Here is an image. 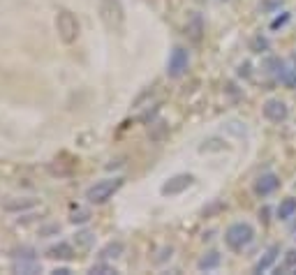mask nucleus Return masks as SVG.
<instances>
[{
	"instance_id": "nucleus-1",
	"label": "nucleus",
	"mask_w": 296,
	"mask_h": 275,
	"mask_svg": "<svg viewBox=\"0 0 296 275\" xmlns=\"http://www.w3.org/2000/svg\"><path fill=\"white\" fill-rule=\"evenodd\" d=\"M97 14H100V21L104 23V28L111 33H121L125 26V9H123L121 0H100Z\"/></svg>"
},
{
	"instance_id": "nucleus-2",
	"label": "nucleus",
	"mask_w": 296,
	"mask_h": 275,
	"mask_svg": "<svg viewBox=\"0 0 296 275\" xmlns=\"http://www.w3.org/2000/svg\"><path fill=\"white\" fill-rule=\"evenodd\" d=\"M123 178L121 176H114V178H102V181H97L95 185H90V188L86 190V202L93 204V206H100V204H107L111 197L118 192V190L123 188Z\"/></svg>"
},
{
	"instance_id": "nucleus-3",
	"label": "nucleus",
	"mask_w": 296,
	"mask_h": 275,
	"mask_svg": "<svg viewBox=\"0 0 296 275\" xmlns=\"http://www.w3.org/2000/svg\"><path fill=\"white\" fill-rule=\"evenodd\" d=\"M252 241H255V229H252V224H248V222H234V224L227 227V231H224L227 248L236 250V252L243 248H248Z\"/></svg>"
},
{
	"instance_id": "nucleus-4",
	"label": "nucleus",
	"mask_w": 296,
	"mask_h": 275,
	"mask_svg": "<svg viewBox=\"0 0 296 275\" xmlns=\"http://www.w3.org/2000/svg\"><path fill=\"white\" fill-rule=\"evenodd\" d=\"M56 28H58V37H61L65 44H72V42H76V37H79V21H76V16H74L70 9H61L58 12V16H56Z\"/></svg>"
},
{
	"instance_id": "nucleus-5",
	"label": "nucleus",
	"mask_w": 296,
	"mask_h": 275,
	"mask_svg": "<svg viewBox=\"0 0 296 275\" xmlns=\"http://www.w3.org/2000/svg\"><path fill=\"white\" fill-rule=\"evenodd\" d=\"M190 68V51L181 44H176L169 54V61H167V76L169 79H181L183 74L188 72Z\"/></svg>"
},
{
	"instance_id": "nucleus-6",
	"label": "nucleus",
	"mask_w": 296,
	"mask_h": 275,
	"mask_svg": "<svg viewBox=\"0 0 296 275\" xmlns=\"http://www.w3.org/2000/svg\"><path fill=\"white\" fill-rule=\"evenodd\" d=\"M14 273H42V264L37 262V257L30 252V250H21V252H14V264H12Z\"/></svg>"
},
{
	"instance_id": "nucleus-7",
	"label": "nucleus",
	"mask_w": 296,
	"mask_h": 275,
	"mask_svg": "<svg viewBox=\"0 0 296 275\" xmlns=\"http://www.w3.org/2000/svg\"><path fill=\"white\" fill-rule=\"evenodd\" d=\"M192 185H195V176L192 174H176L162 183L160 192L164 197H176V195H181V192H185L188 188H192Z\"/></svg>"
},
{
	"instance_id": "nucleus-8",
	"label": "nucleus",
	"mask_w": 296,
	"mask_h": 275,
	"mask_svg": "<svg viewBox=\"0 0 296 275\" xmlns=\"http://www.w3.org/2000/svg\"><path fill=\"white\" fill-rule=\"evenodd\" d=\"M264 116L271 123H285L290 118V109L283 100H266L264 102Z\"/></svg>"
},
{
	"instance_id": "nucleus-9",
	"label": "nucleus",
	"mask_w": 296,
	"mask_h": 275,
	"mask_svg": "<svg viewBox=\"0 0 296 275\" xmlns=\"http://www.w3.org/2000/svg\"><path fill=\"white\" fill-rule=\"evenodd\" d=\"M278 188H280V178H278L276 174H271V171L269 174H262L255 181V195H259V197L273 195Z\"/></svg>"
},
{
	"instance_id": "nucleus-10",
	"label": "nucleus",
	"mask_w": 296,
	"mask_h": 275,
	"mask_svg": "<svg viewBox=\"0 0 296 275\" xmlns=\"http://www.w3.org/2000/svg\"><path fill=\"white\" fill-rule=\"evenodd\" d=\"M262 68L264 72L269 74L271 79H283V74H285V68H287V61H283V58H278V56H266L262 63Z\"/></svg>"
},
{
	"instance_id": "nucleus-11",
	"label": "nucleus",
	"mask_w": 296,
	"mask_h": 275,
	"mask_svg": "<svg viewBox=\"0 0 296 275\" xmlns=\"http://www.w3.org/2000/svg\"><path fill=\"white\" fill-rule=\"evenodd\" d=\"M278 255H280V245H271V248L264 252L262 259L255 264V273H266V271L278 262Z\"/></svg>"
},
{
	"instance_id": "nucleus-12",
	"label": "nucleus",
	"mask_w": 296,
	"mask_h": 275,
	"mask_svg": "<svg viewBox=\"0 0 296 275\" xmlns=\"http://www.w3.org/2000/svg\"><path fill=\"white\" fill-rule=\"evenodd\" d=\"M47 257L49 259H61V262H70L74 257V248L70 243H58V245H51L47 250Z\"/></svg>"
},
{
	"instance_id": "nucleus-13",
	"label": "nucleus",
	"mask_w": 296,
	"mask_h": 275,
	"mask_svg": "<svg viewBox=\"0 0 296 275\" xmlns=\"http://www.w3.org/2000/svg\"><path fill=\"white\" fill-rule=\"evenodd\" d=\"M125 252V245H123L121 241H109L104 248L100 250V259H104V262H114V259H118V257Z\"/></svg>"
},
{
	"instance_id": "nucleus-14",
	"label": "nucleus",
	"mask_w": 296,
	"mask_h": 275,
	"mask_svg": "<svg viewBox=\"0 0 296 275\" xmlns=\"http://www.w3.org/2000/svg\"><path fill=\"white\" fill-rule=\"evenodd\" d=\"M220 264H222V255L218 250H211V252H206V255L197 262V269L199 271H213V269H218Z\"/></svg>"
},
{
	"instance_id": "nucleus-15",
	"label": "nucleus",
	"mask_w": 296,
	"mask_h": 275,
	"mask_svg": "<svg viewBox=\"0 0 296 275\" xmlns=\"http://www.w3.org/2000/svg\"><path fill=\"white\" fill-rule=\"evenodd\" d=\"M287 88H292V90H296V54L290 56V61H287V68H285V74L283 79H280Z\"/></svg>"
},
{
	"instance_id": "nucleus-16",
	"label": "nucleus",
	"mask_w": 296,
	"mask_h": 275,
	"mask_svg": "<svg viewBox=\"0 0 296 275\" xmlns=\"http://www.w3.org/2000/svg\"><path fill=\"white\" fill-rule=\"evenodd\" d=\"M294 213H296V199H294V197L285 199V202L278 206V210H276L278 220H290V217H294Z\"/></svg>"
},
{
	"instance_id": "nucleus-17",
	"label": "nucleus",
	"mask_w": 296,
	"mask_h": 275,
	"mask_svg": "<svg viewBox=\"0 0 296 275\" xmlns=\"http://www.w3.org/2000/svg\"><path fill=\"white\" fill-rule=\"evenodd\" d=\"M202 30H204V21L199 14H192V19L188 21V35L192 37L195 42L202 40Z\"/></svg>"
},
{
	"instance_id": "nucleus-18",
	"label": "nucleus",
	"mask_w": 296,
	"mask_h": 275,
	"mask_svg": "<svg viewBox=\"0 0 296 275\" xmlns=\"http://www.w3.org/2000/svg\"><path fill=\"white\" fill-rule=\"evenodd\" d=\"M74 243H76L79 250H90L95 245V234L93 231H79V234L74 236Z\"/></svg>"
},
{
	"instance_id": "nucleus-19",
	"label": "nucleus",
	"mask_w": 296,
	"mask_h": 275,
	"mask_svg": "<svg viewBox=\"0 0 296 275\" xmlns=\"http://www.w3.org/2000/svg\"><path fill=\"white\" fill-rule=\"evenodd\" d=\"M250 51H255V54H264V51H269V40L262 37V35H255L252 42H250Z\"/></svg>"
},
{
	"instance_id": "nucleus-20",
	"label": "nucleus",
	"mask_w": 296,
	"mask_h": 275,
	"mask_svg": "<svg viewBox=\"0 0 296 275\" xmlns=\"http://www.w3.org/2000/svg\"><path fill=\"white\" fill-rule=\"evenodd\" d=\"M90 273H116V269L114 266H111V264L109 262H104V259H100V262L97 264H93V269H90Z\"/></svg>"
},
{
	"instance_id": "nucleus-21",
	"label": "nucleus",
	"mask_w": 296,
	"mask_h": 275,
	"mask_svg": "<svg viewBox=\"0 0 296 275\" xmlns=\"http://www.w3.org/2000/svg\"><path fill=\"white\" fill-rule=\"evenodd\" d=\"M296 266V250H290L287 255H285V264L280 266V271H290Z\"/></svg>"
},
{
	"instance_id": "nucleus-22",
	"label": "nucleus",
	"mask_w": 296,
	"mask_h": 275,
	"mask_svg": "<svg viewBox=\"0 0 296 275\" xmlns=\"http://www.w3.org/2000/svg\"><path fill=\"white\" fill-rule=\"evenodd\" d=\"M35 204H37L35 199H28V202H21V204H5V208L7 210H19V208L23 210V208H33Z\"/></svg>"
},
{
	"instance_id": "nucleus-23",
	"label": "nucleus",
	"mask_w": 296,
	"mask_h": 275,
	"mask_svg": "<svg viewBox=\"0 0 296 275\" xmlns=\"http://www.w3.org/2000/svg\"><path fill=\"white\" fill-rule=\"evenodd\" d=\"M90 220V215L83 213V210H79V213H74L72 215V224H83V222Z\"/></svg>"
},
{
	"instance_id": "nucleus-24",
	"label": "nucleus",
	"mask_w": 296,
	"mask_h": 275,
	"mask_svg": "<svg viewBox=\"0 0 296 275\" xmlns=\"http://www.w3.org/2000/svg\"><path fill=\"white\" fill-rule=\"evenodd\" d=\"M287 21H290V14L285 12L283 16H278L276 21H273V23H271V28H273V30H276V28H280V26H285V23H287Z\"/></svg>"
},
{
	"instance_id": "nucleus-25",
	"label": "nucleus",
	"mask_w": 296,
	"mask_h": 275,
	"mask_svg": "<svg viewBox=\"0 0 296 275\" xmlns=\"http://www.w3.org/2000/svg\"><path fill=\"white\" fill-rule=\"evenodd\" d=\"M238 76H245V79H248L250 76V63H243L241 68H238Z\"/></svg>"
},
{
	"instance_id": "nucleus-26",
	"label": "nucleus",
	"mask_w": 296,
	"mask_h": 275,
	"mask_svg": "<svg viewBox=\"0 0 296 275\" xmlns=\"http://www.w3.org/2000/svg\"><path fill=\"white\" fill-rule=\"evenodd\" d=\"M51 273H54V275H70L72 271H70V269H58V266H56V269L51 271Z\"/></svg>"
},
{
	"instance_id": "nucleus-27",
	"label": "nucleus",
	"mask_w": 296,
	"mask_h": 275,
	"mask_svg": "<svg viewBox=\"0 0 296 275\" xmlns=\"http://www.w3.org/2000/svg\"><path fill=\"white\" fill-rule=\"evenodd\" d=\"M294 229H296V224H294Z\"/></svg>"
}]
</instances>
